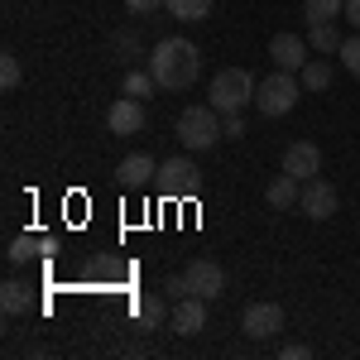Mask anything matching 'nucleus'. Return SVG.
Instances as JSON below:
<instances>
[{"label": "nucleus", "mask_w": 360, "mask_h": 360, "mask_svg": "<svg viewBox=\"0 0 360 360\" xmlns=\"http://www.w3.org/2000/svg\"><path fill=\"white\" fill-rule=\"evenodd\" d=\"M149 72H154L159 91H188L202 77V53H197V44H188V39H164L149 53Z\"/></svg>", "instance_id": "obj_1"}, {"label": "nucleus", "mask_w": 360, "mask_h": 360, "mask_svg": "<svg viewBox=\"0 0 360 360\" xmlns=\"http://www.w3.org/2000/svg\"><path fill=\"white\" fill-rule=\"evenodd\" d=\"M226 288V269L221 264H212V259H193L183 274L168 278V298H221Z\"/></svg>", "instance_id": "obj_2"}, {"label": "nucleus", "mask_w": 360, "mask_h": 360, "mask_svg": "<svg viewBox=\"0 0 360 360\" xmlns=\"http://www.w3.org/2000/svg\"><path fill=\"white\" fill-rule=\"evenodd\" d=\"M250 101H255V77H250L245 68H226V72L212 77L207 106H217L221 115H236V111H245Z\"/></svg>", "instance_id": "obj_3"}, {"label": "nucleus", "mask_w": 360, "mask_h": 360, "mask_svg": "<svg viewBox=\"0 0 360 360\" xmlns=\"http://www.w3.org/2000/svg\"><path fill=\"white\" fill-rule=\"evenodd\" d=\"M217 106H188V111L173 120V135L183 149H212L221 139V120H217Z\"/></svg>", "instance_id": "obj_4"}, {"label": "nucleus", "mask_w": 360, "mask_h": 360, "mask_svg": "<svg viewBox=\"0 0 360 360\" xmlns=\"http://www.w3.org/2000/svg\"><path fill=\"white\" fill-rule=\"evenodd\" d=\"M298 91H303V82H298V72H269L264 82L255 86V106H259V115H288L293 106H298Z\"/></svg>", "instance_id": "obj_5"}, {"label": "nucleus", "mask_w": 360, "mask_h": 360, "mask_svg": "<svg viewBox=\"0 0 360 360\" xmlns=\"http://www.w3.org/2000/svg\"><path fill=\"white\" fill-rule=\"evenodd\" d=\"M154 188L173 202V197H183V202H193L197 188H202V168L193 164V159H183V154H173V159H164L159 164V178H154Z\"/></svg>", "instance_id": "obj_6"}, {"label": "nucleus", "mask_w": 360, "mask_h": 360, "mask_svg": "<svg viewBox=\"0 0 360 360\" xmlns=\"http://www.w3.org/2000/svg\"><path fill=\"white\" fill-rule=\"evenodd\" d=\"M298 212H303L307 221H327V217H336V188L322 183V178H307L303 197H298Z\"/></svg>", "instance_id": "obj_7"}, {"label": "nucleus", "mask_w": 360, "mask_h": 360, "mask_svg": "<svg viewBox=\"0 0 360 360\" xmlns=\"http://www.w3.org/2000/svg\"><path fill=\"white\" fill-rule=\"evenodd\" d=\"M77 278H82L86 288H120V283H125V264H120L115 255H86Z\"/></svg>", "instance_id": "obj_8"}, {"label": "nucleus", "mask_w": 360, "mask_h": 360, "mask_svg": "<svg viewBox=\"0 0 360 360\" xmlns=\"http://www.w3.org/2000/svg\"><path fill=\"white\" fill-rule=\"evenodd\" d=\"M245 336L250 341H274L278 332H283V307L278 303H255V307H245Z\"/></svg>", "instance_id": "obj_9"}, {"label": "nucleus", "mask_w": 360, "mask_h": 360, "mask_svg": "<svg viewBox=\"0 0 360 360\" xmlns=\"http://www.w3.org/2000/svg\"><path fill=\"white\" fill-rule=\"evenodd\" d=\"M283 173H293L298 183H307V178H317V168H322V149L312 144V139H293L288 149H283Z\"/></svg>", "instance_id": "obj_10"}, {"label": "nucleus", "mask_w": 360, "mask_h": 360, "mask_svg": "<svg viewBox=\"0 0 360 360\" xmlns=\"http://www.w3.org/2000/svg\"><path fill=\"white\" fill-rule=\"evenodd\" d=\"M168 327H173L178 336H197L202 327H207V298H173Z\"/></svg>", "instance_id": "obj_11"}, {"label": "nucleus", "mask_w": 360, "mask_h": 360, "mask_svg": "<svg viewBox=\"0 0 360 360\" xmlns=\"http://www.w3.org/2000/svg\"><path fill=\"white\" fill-rule=\"evenodd\" d=\"M106 130H111V135H139V130H144V101L120 96L111 111H106Z\"/></svg>", "instance_id": "obj_12"}, {"label": "nucleus", "mask_w": 360, "mask_h": 360, "mask_svg": "<svg viewBox=\"0 0 360 360\" xmlns=\"http://www.w3.org/2000/svg\"><path fill=\"white\" fill-rule=\"evenodd\" d=\"M154 178H159V164H154L149 154H125L120 168H115V183L130 188V193H135V188H149Z\"/></svg>", "instance_id": "obj_13"}, {"label": "nucleus", "mask_w": 360, "mask_h": 360, "mask_svg": "<svg viewBox=\"0 0 360 360\" xmlns=\"http://www.w3.org/2000/svg\"><path fill=\"white\" fill-rule=\"evenodd\" d=\"M269 58H274V68H283V72H303L307 68V44L298 34H274Z\"/></svg>", "instance_id": "obj_14"}, {"label": "nucleus", "mask_w": 360, "mask_h": 360, "mask_svg": "<svg viewBox=\"0 0 360 360\" xmlns=\"http://www.w3.org/2000/svg\"><path fill=\"white\" fill-rule=\"evenodd\" d=\"M298 197H303V188H298V178H293V173H278L274 183L264 188V202H269V207H278V212L298 207Z\"/></svg>", "instance_id": "obj_15"}, {"label": "nucleus", "mask_w": 360, "mask_h": 360, "mask_svg": "<svg viewBox=\"0 0 360 360\" xmlns=\"http://www.w3.org/2000/svg\"><path fill=\"white\" fill-rule=\"evenodd\" d=\"M0 307H5V317H20V312L34 307V293H29L20 278H5V283H0Z\"/></svg>", "instance_id": "obj_16"}, {"label": "nucleus", "mask_w": 360, "mask_h": 360, "mask_svg": "<svg viewBox=\"0 0 360 360\" xmlns=\"http://www.w3.org/2000/svg\"><path fill=\"white\" fill-rule=\"evenodd\" d=\"M135 322L144 327V332L164 327V322H168V307H164V298H154V293H144V298H135Z\"/></svg>", "instance_id": "obj_17"}, {"label": "nucleus", "mask_w": 360, "mask_h": 360, "mask_svg": "<svg viewBox=\"0 0 360 360\" xmlns=\"http://www.w3.org/2000/svg\"><path fill=\"white\" fill-rule=\"evenodd\" d=\"M307 25H332L336 15H346V0H303Z\"/></svg>", "instance_id": "obj_18"}, {"label": "nucleus", "mask_w": 360, "mask_h": 360, "mask_svg": "<svg viewBox=\"0 0 360 360\" xmlns=\"http://www.w3.org/2000/svg\"><path fill=\"white\" fill-rule=\"evenodd\" d=\"M154 72H144V68H130V72H125V82H120V91H125V96H135V101H149V96H154Z\"/></svg>", "instance_id": "obj_19"}, {"label": "nucleus", "mask_w": 360, "mask_h": 360, "mask_svg": "<svg viewBox=\"0 0 360 360\" xmlns=\"http://www.w3.org/2000/svg\"><path fill=\"white\" fill-rule=\"evenodd\" d=\"M164 10L178 15V20H188V25H197V20L212 15V0H164Z\"/></svg>", "instance_id": "obj_20"}, {"label": "nucleus", "mask_w": 360, "mask_h": 360, "mask_svg": "<svg viewBox=\"0 0 360 360\" xmlns=\"http://www.w3.org/2000/svg\"><path fill=\"white\" fill-rule=\"evenodd\" d=\"M298 82H303V91H327L332 86V63H307L298 72Z\"/></svg>", "instance_id": "obj_21"}, {"label": "nucleus", "mask_w": 360, "mask_h": 360, "mask_svg": "<svg viewBox=\"0 0 360 360\" xmlns=\"http://www.w3.org/2000/svg\"><path fill=\"white\" fill-rule=\"evenodd\" d=\"M307 44H312L317 53H336V49H341V39H336V20H332V25H307Z\"/></svg>", "instance_id": "obj_22"}, {"label": "nucleus", "mask_w": 360, "mask_h": 360, "mask_svg": "<svg viewBox=\"0 0 360 360\" xmlns=\"http://www.w3.org/2000/svg\"><path fill=\"white\" fill-rule=\"evenodd\" d=\"M20 82H25V68H20V58L5 53V58H0V86H5V91H15Z\"/></svg>", "instance_id": "obj_23"}, {"label": "nucleus", "mask_w": 360, "mask_h": 360, "mask_svg": "<svg viewBox=\"0 0 360 360\" xmlns=\"http://www.w3.org/2000/svg\"><path fill=\"white\" fill-rule=\"evenodd\" d=\"M336 53H341V68H346V72H351V77L360 82V34H356V39H346Z\"/></svg>", "instance_id": "obj_24"}, {"label": "nucleus", "mask_w": 360, "mask_h": 360, "mask_svg": "<svg viewBox=\"0 0 360 360\" xmlns=\"http://www.w3.org/2000/svg\"><path fill=\"white\" fill-rule=\"evenodd\" d=\"M39 250H49V240H29V236H20V240L10 245V264H25L29 255H39Z\"/></svg>", "instance_id": "obj_25"}, {"label": "nucleus", "mask_w": 360, "mask_h": 360, "mask_svg": "<svg viewBox=\"0 0 360 360\" xmlns=\"http://www.w3.org/2000/svg\"><path fill=\"white\" fill-rule=\"evenodd\" d=\"M111 44H115V58H125V63H135V58H139V39L130 34V29H125V34H115Z\"/></svg>", "instance_id": "obj_26"}, {"label": "nucleus", "mask_w": 360, "mask_h": 360, "mask_svg": "<svg viewBox=\"0 0 360 360\" xmlns=\"http://www.w3.org/2000/svg\"><path fill=\"white\" fill-rule=\"evenodd\" d=\"M221 135L226 139H245V120H240V111H236V115H221Z\"/></svg>", "instance_id": "obj_27"}, {"label": "nucleus", "mask_w": 360, "mask_h": 360, "mask_svg": "<svg viewBox=\"0 0 360 360\" xmlns=\"http://www.w3.org/2000/svg\"><path fill=\"white\" fill-rule=\"evenodd\" d=\"M159 5H164V0H125V10H130V15H154Z\"/></svg>", "instance_id": "obj_28"}, {"label": "nucleus", "mask_w": 360, "mask_h": 360, "mask_svg": "<svg viewBox=\"0 0 360 360\" xmlns=\"http://www.w3.org/2000/svg\"><path fill=\"white\" fill-rule=\"evenodd\" d=\"M312 356V346H283V360H307Z\"/></svg>", "instance_id": "obj_29"}, {"label": "nucleus", "mask_w": 360, "mask_h": 360, "mask_svg": "<svg viewBox=\"0 0 360 360\" xmlns=\"http://www.w3.org/2000/svg\"><path fill=\"white\" fill-rule=\"evenodd\" d=\"M346 20L360 29V0H346Z\"/></svg>", "instance_id": "obj_30"}]
</instances>
